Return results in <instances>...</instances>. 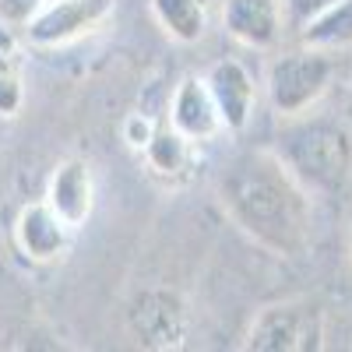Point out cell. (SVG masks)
<instances>
[{
  "label": "cell",
  "instance_id": "6da1fadb",
  "mask_svg": "<svg viewBox=\"0 0 352 352\" xmlns=\"http://www.w3.org/2000/svg\"><path fill=\"white\" fill-rule=\"evenodd\" d=\"M219 201L243 236L278 257L310 247V190L285 169L275 148H247L219 180Z\"/></svg>",
  "mask_w": 352,
  "mask_h": 352
},
{
  "label": "cell",
  "instance_id": "7a4b0ae2",
  "mask_svg": "<svg viewBox=\"0 0 352 352\" xmlns=\"http://www.w3.org/2000/svg\"><path fill=\"white\" fill-rule=\"evenodd\" d=\"M289 120L292 124L278 134L275 155L310 194H342L352 180L349 131L324 116H289Z\"/></svg>",
  "mask_w": 352,
  "mask_h": 352
},
{
  "label": "cell",
  "instance_id": "3957f363",
  "mask_svg": "<svg viewBox=\"0 0 352 352\" xmlns=\"http://www.w3.org/2000/svg\"><path fill=\"white\" fill-rule=\"evenodd\" d=\"M335 81V60L328 50H292L268 67V99L278 116H303Z\"/></svg>",
  "mask_w": 352,
  "mask_h": 352
},
{
  "label": "cell",
  "instance_id": "277c9868",
  "mask_svg": "<svg viewBox=\"0 0 352 352\" xmlns=\"http://www.w3.org/2000/svg\"><path fill=\"white\" fill-rule=\"evenodd\" d=\"M324 345V314L310 300L264 307L247 331L250 352H317Z\"/></svg>",
  "mask_w": 352,
  "mask_h": 352
},
{
  "label": "cell",
  "instance_id": "5b68a950",
  "mask_svg": "<svg viewBox=\"0 0 352 352\" xmlns=\"http://www.w3.org/2000/svg\"><path fill=\"white\" fill-rule=\"evenodd\" d=\"M113 8L116 0H53V4H43L25 21L21 36L36 50H56V46L78 43L81 36H92L113 14Z\"/></svg>",
  "mask_w": 352,
  "mask_h": 352
},
{
  "label": "cell",
  "instance_id": "8992f818",
  "mask_svg": "<svg viewBox=\"0 0 352 352\" xmlns=\"http://www.w3.org/2000/svg\"><path fill=\"white\" fill-rule=\"evenodd\" d=\"M127 317L138 342L148 349H180L187 338V307L173 289H144Z\"/></svg>",
  "mask_w": 352,
  "mask_h": 352
},
{
  "label": "cell",
  "instance_id": "52a82bcc",
  "mask_svg": "<svg viewBox=\"0 0 352 352\" xmlns=\"http://www.w3.org/2000/svg\"><path fill=\"white\" fill-rule=\"evenodd\" d=\"M71 232L74 229L56 215L46 201H32V204H25V208L18 212V219H14V247L28 261L50 264L67 250Z\"/></svg>",
  "mask_w": 352,
  "mask_h": 352
},
{
  "label": "cell",
  "instance_id": "ba28073f",
  "mask_svg": "<svg viewBox=\"0 0 352 352\" xmlns=\"http://www.w3.org/2000/svg\"><path fill=\"white\" fill-rule=\"evenodd\" d=\"M43 201L71 229H81L88 219H92V208H96V180H92L88 162L85 159H64L53 169Z\"/></svg>",
  "mask_w": 352,
  "mask_h": 352
},
{
  "label": "cell",
  "instance_id": "9c48e42d",
  "mask_svg": "<svg viewBox=\"0 0 352 352\" xmlns=\"http://www.w3.org/2000/svg\"><path fill=\"white\" fill-rule=\"evenodd\" d=\"M204 85H208V92L219 106L222 127L243 131L250 124V113L257 102V88H254V78L247 74V67L240 60H219V64H212Z\"/></svg>",
  "mask_w": 352,
  "mask_h": 352
},
{
  "label": "cell",
  "instance_id": "30bf717a",
  "mask_svg": "<svg viewBox=\"0 0 352 352\" xmlns=\"http://www.w3.org/2000/svg\"><path fill=\"white\" fill-rule=\"evenodd\" d=\"M169 127H176L187 141H212L219 131H226L204 78H184L176 85L169 102Z\"/></svg>",
  "mask_w": 352,
  "mask_h": 352
},
{
  "label": "cell",
  "instance_id": "8fae6325",
  "mask_svg": "<svg viewBox=\"0 0 352 352\" xmlns=\"http://www.w3.org/2000/svg\"><path fill=\"white\" fill-rule=\"evenodd\" d=\"M282 4L278 0H226V32L250 46V50H268L278 43L282 32Z\"/></svg>",
  "mask_w": 352,
  "mask_h": 352
},
{
  "label": "cell",
  "instance_id": "7c38bea8",
  "mask_svg": "<svg viewBox=\"0 0 352 352\" xmlns=\"http://www.w3.org/2000/svg\"><path fill=\"white\" fill-rule=\"evenodd\" d=\"M152 14L176 43H197L208 25V0H152Z\"/></svg>",
  "mask_w": 352,
  "mask_h": 352
},
{
  "label": "cell",
  "instance_id": "4fadbf2b",
  "mask_svg": "<svg viewBox=\"0 0 352 352\" xmlns=\"http://www.w3.org/2000/svg\"><path fill=\"white\" fill-rule=\"evenodd\" d=\"M300 43L314 50H328V53L352 46V0H335L324 14L307 21L300 28Z\"/></svg>",
  "mask_w": 352,
  "mask_h": 352
},
{
  "label": "cell",
  "instance_id": "5bb4252c",
  "mask_svg": "<svg viewBox=\"0 0 352 352\" xmlns=\"http://www.w3.org/2000/svg\"><path fill=\"white\" fill-rule=\"evenodd\" d=\"M190 144L194 141H187L176 127H155V134H152V141L144 144V159H148V166L155 169V173H162V176H180L187 166H190Z\"/></svg>",
  "mask_w": 352,
  "mask_h": 352
},
{
  "label": "cell",
  "instance_id": "9a60e30c",
  "mask_svg": "<svg viewBox=\"0 0 352 352\" xmlns=\"http://www.w3.org/2000/svg\"><path fill=\"white\" fill-rule=\"evenodd\" d=\"M11 28L0 32V116H14L21 106V78H18V56L11 46Z\"/></svg>",
  "mask_w": 352,
  "mask_h": 352
},
{
  "label": "cell",
  "instance_id": "2e32d148",
  "mask_svg": "<svg viewBox=\"0 0 352 352\" xmlns=\"http://www.w3.org/2000/svg\"><path fill=\"white\" fill-rule=\"evenodd\" d=\"M282 4V11H285V18H289V25H296V28H303L307 21H314L317 14H324L335 0H278Z\"/></svg>",
  "mask_w": 352,
  "mask_h": 352
},
{
  "label": "cell",
  "instance_id": "e0dca14e",
  "mask_svg": "<svg viewBox=\"0 0 352 352\" xmlns=\"http://www.w3.org/2000/svg\"><path fill=\"white\" fill-rule=\"evenodd\" d=\"M46 0H0V25L4 28H25V21L32 18Z\"/></svg>",
  "mask_w": 352,
  "mask_h": 352
},
{
  "label": "cell",
  "instance_id": "ac0fdd59",
  "mask_svg": "<svg viewBox=\"0 0 352 352\" xmlns=\"http://www.w3.org/2000/svg\"><path fill=\"white\" fill-rule=\"evenodd\" d=\"M152 134H155V127L144 120L141 113H134L131 120H127V127H124V138H127V144L131 148H144V144L152 141Z\"/></svg>",
  "mask_w": 352,
  "mask_h": 352
},
{
  "label": "cell",
  "instance_id": "d6986e66",
  "mask_svg": "<svg viewBox=\"0 0 352 352\" xmlns=\"http://www.w3.org/2000/svg\"><path fill=\"white\" fill-rule=\"evenodd\" d=\"M349 250H352V219H349Z\"/></svg>",
  "mask_w": 352,
  "mask_h": 352
}]
</instances>
